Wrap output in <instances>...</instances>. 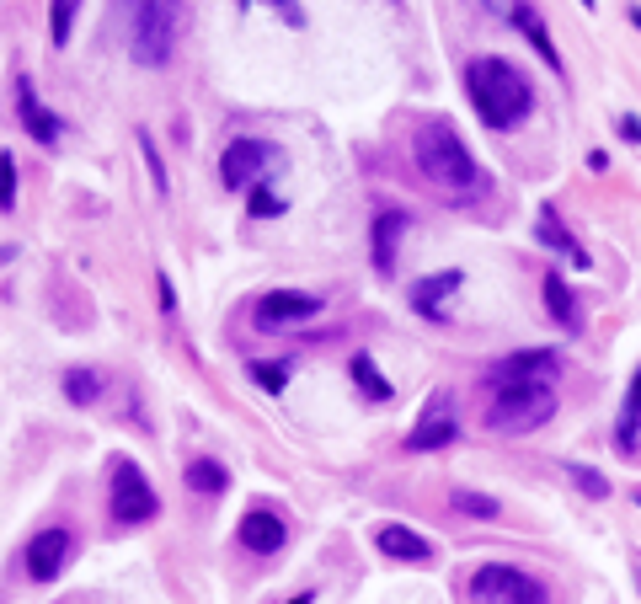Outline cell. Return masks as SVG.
I'll return each instance as SVG.
<instances>
[{"label": "cell", "instance_id": "1", "mask_svg": "<svg viewBox=\"0 0 641 604\" xmlns=\"http://www.w3.org/2000/svg\"><path fill=\"white\" fill-rule=\"evenodd\" d=\"M465 91H471L481 123L497 129V134L519 129V123L535 113V86L524 81L519 65H508V59H497V54L476 59V65L465 70Z\"/></svg>", "mask_w": 641, "mask_h": 604}, {"label": "cell", "instance_id": "2", "mask_svg": "<svg viewBox=\"0 0 641 604\" xmlns=\"http://www.w3.org/2000/svg\"><path fill=\"white\" fill-rule=\"evenodd\" d=\"M412 156H417V166H422V177H428L433 188H444V193H471L476 182H481L476 156L465 150V139L449 129L444 118L422 123L417 139H412Z\"/></svg>", "mask_w": 641, "mask_h": 604}, {"label": "cell", "instance_id": "3", "mask_svg": "<svg viewBox=\"0 0 641 604\" xmlns=\"http://www.w3.org/2000/svg\"><path fill=\"white\" fill-rule=\"evenodd\" d=\"M556 417L551 385H492L487 401V428L492 433H535Z\"/></svg>", "mask_w": 641, "mask_h": 604}, {"label": "cell", "instance_id": "4", "mask_svg": "<svg viewBox=\"0 0 641 604\" xmlns=\"http://www.w3.org/2000/svg\"><path fill=\"white\" fill-rule=\"evenodd\" d=\"M182 38V6H166V0H150V6H134V59L150 70L171 65Z\"/></svg>", "mask_w": 641, "mask_h": 604}, {"label": "cell", "instance_id": "5", "mask_svg": "<svg viewBox=\"0 0 641 604\" xmlns=\"http://www.w3.org/2000/svg\"><path fill=\"white\" fill-rule=\"evenodd\" d=\"M107 514H113V524H150L155 514H161V498L150 492L145 471H139L129 455H118V460H113V487H107Z\"/></svg>", "mask_w": 641, "mask_h": 604}, {"label": "cell", "instance_id": "6", "mask_svg": "<svg viewBox=\"0 0 641 604\" xmlns=\"http://www.w3.org/2000/svg\"><path fill=\"white\" fill-rule=\"evenodd\" d=\"M471 599L476 604H545V583L529 578L524 567L487 562L471 572Z\"/></svg>", "mask_w": 641, "mask_h": 604}, {"label": "cell", "instance_id": "7", "mask_svg": "<svg viewBox=\"0 0 641 604\" xmlns=\"http://www.w3.org/2000/svg\"><path fill=\"white\" fill-rule=\"evenodd\" d=\"M460 439V412H455V396L449 391H433L428 407H422V417L412 423V433H406V449H417V455H428V449H444Z\"/></svg>", "mask_w": 641, "mask_h": 604}, {"label": "cell", "instance_id": "8", "mask_svg": "<svg viewBox=\"0 0 641 604\" xmlns=\"http://www.w3.org/2000/svg\"><path fill=\"white\" fill-rule=\"evenodd\" d=\"M268 166H278V150L268 139H230L220 156V177H225V188H257V177Z\"/></svg>", "mask_w": 641, "mask_h": 604}, {"label": "cell", "instance_id": "9", "mask_svg": "<svg viewBox=\"0 0 641 604\" xmlns=\"http://www.w3.org/2000/svg\"><path fill=\"white\" fill-rule=\"evenodd\" d=\"M556 380V353L551 348H524L492 364V385H551Z\"/></svg>", "mask_w": 641, "mask_h": 604}, {"label": "cell", "instance_id": "10", "mask_svg": "<svg viewBox=\"0 0 641 604\" xmlns=\"http://www.w3.org/2000/svg\"><path fill=\"white\" fill-rule=\"evenodd\" d=\"M316 311H321L316 294L273 289V294H262V300H257V327H268V332H278V327H300V321H310Z\"/></svg>", "mask_w": 641, "mask_h": 604}, {"label": "cell", "instance_id": "11", "mask_svg": "<svg viewBox=\"0 0 641 604\" xmlns=\"http://www.w3.org/2000/svg\"><path fill=\"white\" fill-rule=\"evenodd\" d=\"M70 562V530H38L33 540H27V556H22V567H27V578L33 583H54L59 578V567Z\"/></svg>", "mask_w": 641, "mask_h": 604}, {"label": "cell", "instance_id": "12", "mask_svg": "<svg viewBox=\"0 0 641 604\" xmlns=\"http://www.w3.org/2000/svg\"><path fill=\"white\" fill-rule=\"evenodd\" d=\"M236 540H241L252 556H273V551L289 540V524L278 519V514H268V508H252V514L236 524Z\"/></svg>", "mask_w": 641, "mask_h": 604}, {"label": "cell", "instance_id": "13", "mask_svg": "<svg viewBox=\"0 0 641 604\" xmlns=\"http://www.w3.org/2000/svg\"><path fill=\"white\" fill-rule=\"evenodd\" d=\"M465 284V273L460 268H449V273H433V278H417L412 284V311L417 316H428V321H439L444 316V305L455 300V289Z\"/></svg>", "mask_w": 641, "mask_h": 604}, {"label": "cell", "instance_id": "14", "mask_svg": "<svg viewBox=\"0 0 641 604\" xmlns=\"http://www.w3.org/2000/svg\"><path fill=\"white\" fill-rule=\"evenodd\" d=\"M17 113H22V123H27V134L38 139V145H59V134H65V123H59L49 107L38 102V91H33V81H17Z\"/></svg>", "mask_w": 641, "mask_h": 604}, {"label": "cell", "instance_id": "15", "mask_svg": "<svg viewBox=\"0 0 641 604\" xmlns=\"http://www.w3.org/2000/svg\"><path fill=\"white\" fill-rule=\"evenodd\" d=\"M401 236H406V214L401 209H380L374 214V236H369V246H374V268L380 273H396V246H401Z\"/></svg>", "mask_w": 641, "mask_h": 604}, {"label": "cell", "instance_id": "16", "mask_svg": "<svg viewBox=\"0 0 641 604\" xmlns=\"http://www.w3.org/2000/svg\"><path fill=\"white\" fill-rule=\"evenodd\" d=\"M615 449L620 455H636L641 449V369L625 385V401H620V423H615Z\"/></svg>", "mask_w": 641, "mask_h": 604}, {"label": "cell", "instance_id": "17", "mask_svg": "<svg viewBox=\"0 0 641 604\" xmlns=\"http://www.w3.org/2000/svg\"><path fill=\"white\" fill-rule=\"evenodd\" d=\"M374 540H380V551L396 556V562H428V556H433L428 540H422L417 530H406V524H380V535H374Z\"/></svg>", "mask_w": 641, "mask_h": 604}, {"label": "cell", "instance_id": "18", "mask_svg": "<svg viewBox=\"0 0 641 604\" xmlns=\"http://www.w3.org/2000/svg\"><path fill=\"white\" fill-rule=\"evenodd\" d=\"M508 22L519 27V33L535 43V54L545 59V65H551L556 75H561V54H556V43H551V33H545V22H540V11L535 6H508Z\"/></svg>", "mask_w": 641, "mask_h": 604}, {"label": "cell", "instance_id": "19", "mask_svg": "<svg viewBox=\"0 0 641 604\" xmlns=\"http://www.w3.org/2000/svg\"><path fill=\"white\" fill-rule=\"evenodd\" d=\"M535 236H540L545 246H556V252L567 257L572 268H588V252H583V246H577V236H567V225L556 220V209H551V204L540 209V225H535Z\"/></svg>", "mask_w": 641, "mask_h": 604}, {"label": "cell", "instance_id": "20", "mask_svg": "<svg viewBox=\"0 0 641 604\" xmlns=\"http://www.w3.org/2000/svg\"><path fill=\"white\" fill-rule=\"evenodd\" d=\"M545 305H551V316H556L561 332L583 327V311H577V300L567 294V278H561V273H545Z\"/></svg>", "mask_w": 641, "mask_h": 604}, {"label": "cell", "instance_id": "21", "mask_svg": "<svg viewBox=\"0 0 641 604\" xmlns=\"http://www.w3.org/2000/svg\"><path fill=\"white\" fill-rule=\"evenodd\" d=\"M230 487V471L220 466V460H187V492H203V498H220V492Z\"/></svg>", "mask_w": 641, "mask_h": 604}, {"label": "cell", "instance_id": "22", "mask_svg": "<svg viewBox=\"0 0 641 604\" xmlns=\"http://www.w3.org/2000/svg\"><path fill=\"white\" fill-rule=\"evenodd\" d=\"M65 396L75 401V407H91V401L107 396V375H97V369H65Z\"/></svg>", "mask_w": 641, "mask_h": 604}, {"label": "cell", "instance_id": "23", "mask_svg": "<svg viewBox=\"0 0 641 604\" xmlns=\"http://www.w3.org/2000/svg\"><path fill=\"white\" fill-rule=\"evenodd\" d=\"M348 369H353V380L369 391V401H390V396H396V391H390V380L380 375V364H374L369 353H353V364H348Z\"/></svg>", "mask_w": 641, "mask_h": 604}, {"label": "cell", "instance_id": "24", "mask_svg": "<svg viewBox=\"0 0 641 604\" xmlns=\"http://www.w3.org/2000/svg\"><path fill=\"white\" fill-rule=\"evenodd\" d=\"M449 508H460V514H471V519H497V498H487V492H471V487H455V492H449Z\"/></svg>", "mask_w": 641, "mask_h": 604}, {"label": "cell", "instance_id": "25", "mask_svg": "<svg viewBox=\"0 0 641 604\" xmlns=\"http://www.w3.org/2000/svg\"><path fill=\"white\" fill-rule=\"evenodd\" d=\"M246 375H252V380L262 385V391H268V396H278V391L289 385V364H284V359H278V364H268V359H252V364H246Z\"/></svg>", "mask_w": 641, "mask_h": 604}, {"label": "cell", "instance_id": "26", "mask_svg": "<svg viewBox=\"0 0 641 604\" xmlns=\"http://www.w3.org/2000/svg\"><path fill=\"white\" fill-rule=\"evenodd\" d=\"M75 11H81L75 0H54V6H49V38H54V49H65V43H70V33H75Z\"/></svg>", "mask_w": 641, "mask_h": 604}, {"label": "cell", "instance_id": "27", "mask_svg": "<svg viewBox=\"0 0 641 604\" xmlns=\"http://www.w3.org/2000/svg\"><path fill=\"white\" fill-rule=\"evenodd\" d=\"M0 209H17V161H11V150H0Z\"/></svg>", "mask_w": 641, "mask_h": 604}, {"label": "cell", "instance_id": "28", "mask_svg": "<svg viewBox=\"0 0 641 604\" xmlns=\"http://www.w3.org/2000/svg\"><path fill=\"white\" fill-rule=\"evenodd\" d=\"M567 476L577 482V492H588V498H609V482L593 466H567Z\"/></svg>", "mask_w": 641, "mask_h": 604}, {"label": "cell", "instance_id": "29", "mask_svg": "<svg viewBox=\"0 0 641 604\" xmlns=\"http://www.w3.org/2000/svg\"><path fill=\"white\" fill-rule=\"evenodd\" d=\"M139 156H145V166H150L155 193H166V166H161V150H155V139H150V134H139Z\"/></svg>", "mask_w": 641, "mask_h": 604}, {"label": "cell", "instance_id": "30", "mask_svg": "<svg viewBox=\"0 0 641 604\" xmlns=\"http://www.w3.org/2000/svg\"><path fill=\"white\" fill-rule=\"evenodd\" d=\"M246 209H252V220H268V214H284V198L268 193V188L257 182V188H252V204H246Z\"/></svg>", "mask_w": 641, "mask_h": 604}, {"label": "cell", "instance_id": "31", "mask_svg": "<svg viewBox=\"0 0 641 604\" xmlns=\"http://www.w3.org/2000/svg\"><path fill=\"white\" fill-rule=\"evenodd\" d=\"M620 134H625V145H641V118L625 113V118H620Z\"/></svg>", "mask_w": 641, "mask_h": 604}, {"label": "cell", "instance_id": "32", "mask_svg": "<svg viewBox=\"0 0 641 604\" xmlns=\"http://www.w3.org/2000/svg\"><path fill=\"white\" fill-rule=\"evenodd\" d=\"M155 284H161V311L171 316V311H177V294H171V284H166V273H161V278H155Z\"/></svg>", "mask_w": 641, "mask_h": 604}, {"label": "cell", "instance_id": "33", "mask_svg": "<svg viewBox=\"0 0 641 604\" xmlns=\"http://www.w3.org/2000/svg\"><path fill=\"white\" fill-rule=\"evenodd\" d=\"M278 11H284L289 27H305V6H278Z\"/></svg>", "mask_w": 641, "mask_h": 604}, {"label": "cell", "instance_id": "34", "mask_svg": "<svg viewBox=\"0 0 641 604\" xmlns=\"http://www.w3.org/2000/svg\"><path fill=\"white\" fill-rule=\"evenodd\" d=\"M289 604H310V594H300V599H289Z\"/></svg>", "mask_w": 641, "mask_h": 604}, {"label": "cell", "instance_id": "35", "mask_svg": "<svg viewBox=\"0 0 641 604\" xmlns=\"http://www.w3.org/2000/svg\"><path fill=\"white\" fill-rule=\"evenodd\" d=\"M636 588H641V562H636Z\"/></svg>", "mask_w": 641, "mask_h": 604}, {"label": "cell", "instance_id": "36", "mask_svg": "<svg viewBox=\"0 0 641 604\" xmlns=\"http://www.w3.org/2000/svg\"><path fill=\"white\" fill-rule=\"evenodd\" d=\"M636 503H641V498H636Z\"/></svg>", "mask_w": 641, "mask_h": 604}]
</instances>
